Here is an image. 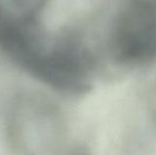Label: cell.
<instances>
[{
	"label": "cell",
	"mask_w": 156,
	"mask_h": 155,
	"mask_svg": "<svg viewBox=\"0 0 156 155\" xmlns=\"http://www.w3.org/2000/svg\"><path fill=\"white\" fill-rule=\"evenodd\" d=\"M17 5L20 8L26 9V10H34V9H38L45 3L47 0H13Z\"/></svg>",
	"instance_id": "cell-2"
},
{
	"label": "cell",
	"mask_w": 156,
	"mask_h": 155,
	"mask_svg": "<svg viewBox=\"0 0 156 155\" xmlns=\"http://www.w3.org/2000/svg\"><path fill=\"white\" fill-rule=\"evenodd\" d=\"M151 120H152V123L156 130V102L151 106Z\"/></svg>",
	"instance_id": "cell-4"
},
{
	"label": "cell",
	"mask_w": 156,
	"mask_h": 155,
	"mask_svg": "<svg viewBox=\"0 0 156 155\" xmlns=\"http://www.w3.org/2000/svg\"><path fill=\"white\" fill-rule=\"evenodd\" d=\"M115 50L120 58L142 62L156 58V5H131L116 28Z\"/></svg>",
	"instance_id": "cell-1"
},
{
	"label": "cell",
	"mask_w": 156,
	"mask_h": 155,
	"mask_svg": "<svg viewBox=\"0 0 156 155\" xmlns=\"http://www.w3.org/2000/svg\"><path fill=\"white\" fill-rule=\"evenodd\" d=\"M63 155H93V154H91L90 150L87 147H85V146H76V147L68 150Z\"/></svg>",
	"instance_id": "cell-3"
}]
</instances>
